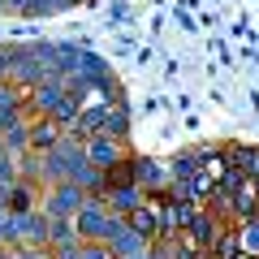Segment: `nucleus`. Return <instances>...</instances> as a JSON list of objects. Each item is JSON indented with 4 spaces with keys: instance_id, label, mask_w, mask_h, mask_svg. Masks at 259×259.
<instances>
[{
    "instance_id": "obj_7",
    "label": "nucleus",
    "mask_w": 259,
    "mask_h": 259,
    "mask_svg": "<svg viewBox=\"0 0 259 259\" xmlns=\"http://www.w3.org/2000/svg\"><path fill=\"white\" fill-rule=\"evenodd\" d=\"M61 134H65V130L56 125L52 117H35V121L26 125V147L35 151V156H44V151H52L56 143H61Z\"/></svg>"
},
{
    "instance_id": "obj_1",
    "label": "nucleus",
    "mask_w": 259,
    "mask_h": 259,
    "mask_svg": "<svg viewBox=\"0 0 259 259\" xmlns=\"http://www.w3.org/2000/svg\"><path fill=\"white\" fill-rule=\"evenodd\" d=\"M108 207L104 199H87L82 207L74 212V229H78V242H104V229H108Z\"/></svg>"
},
{
    "instance_id": "obj_14",
    "label": "nucleus",
    "mask_w": 259,
    "mask_h": 259,
    "mask_svg": "<svg viewBox=\"0 0 259 259\" xmlns=\"http://www.w3.org/2000/svg\"><path fill=\"white\" fill-rule=\"evenodd\" d=\"M78 259H112L108 242H78Z\"/></svg>"
},
{
    "instance_id": "obj_9",
    "label": "nucleus",
    "mask_w": 259,
    "mask_h": 259,
    "mask_svg": "<svg viewBox=\"0 0 259 259\" xmlns=\"http://www.w3.org/2000/svg\"><path fill=\"white\" fill-rule=\"evenodd\" d=\"M100 177H104V190H125V186H139L134 182V156H121V160H112L108 168H100Z\"/></svg>"
},
{
    "instance_id": "obj_19",
    "label": "nucleus",
    "mask_w": 259,
    "mask_h": 259,
    "mask_svg": "<svg viewBox=\"0 0 259 259\" xmlns=\"http://www.w3.org/2000/svg\"><path fill=\"white\" fill-rule=\"evenodd\" d=\"M255 221H259V216H255Z\"/></svg>"
},
{
    "instance_id": "obj_3",
    "label": "nucleus",
    "mask_w": 259,
    "mask_h": 259,
    "mask_svg": "<svg viewBox=\"0 0 259 259\" xmlns=\"http://www.w3.org/2000/svg\"><path fill=\"white\" fill-rule=\"evenodd\" d=\"M87 203V194L78 190L74 182H56V186H48V199H44V212L48 216H69L74 221V212Z\"/></svg>"
},
{
    "instance_id": "obj_18",
    "label": "nucleus",
    "mask_w": 259,
    "mask_h": 259,
    "mask_svg": "<svg viewBox=\"0 0 259 259\" xmlns=\"http://www.w3.org/2000/svg\"><path fill=\"white\" fill-rule=\"evenodd\" d=\"M0 9H5V0H0Z\"/></svg>"
},
{
    "instance_id": "obj_10",
    "label": "nucleus",
    "mask_w": 259,
    "mask_h": 259,
    "mask_svg": "<svg viewBox=\"0 0 259 259\" xmlns=\"http://www.w3.org/2000/svg\"><path fill=\"white\" fill-rule=\"evenodd\" d=\"M143 203V190L139 186H125V190H104V207H108L112 216H125L130 207Z\"/></svg>"
},
{
    "instance_id": "obj_16",
    "label": "nucleus",
    "mask_w": 259,
    "mask_h": 259,
    "mask_svg": "<svg viewBox=\"0 0 259 259\" xmlns=\"http://www.w3.org/2000/svg\"><path fill=\"white\" fill-rule=\"evenodd\" d=\"M5 65H9V48H0V78H5Z\"/></svg>"
},
{
    "instance_id": "obj_6",
    "label": "nucleus",
    "mask_w": 259,
    "mask_h": 259,
    "mask_svg": "<svg viewBox=\"0 0 259 259\" xmlns=\"http://www.w3.org/2000/svg\"><path fill=\"white\" fill-rule=\"evenodd\" d=\"M229 199V221H250V216H259V186L250 182V177H242V186L233 194H225Z\"/></svg>"
},
{
    "instance_id": "obj_15",
    "label": "nucleus",
    "mask_w": 259,
    "mask_h": 259,
    "mask_svg": "<svg viewBox=\"0 0 259 259\" xmlns=\"http://www.w3.org/2000/svg\"><path fill=\"white\" fill-rule=\"evenodd\" d=\"M125 18H130L125 5H112V9H108V22H125Z\"/></svg>"
},
{
    "instance_id": "obj_13",
    "label": "nucleus",
    "mask_w": 259,
    "mask_h": 259,
    "mask_svg": "<svg viewBox=\"0 0 259 259\" xmlns=\"http://www.w3.org/2000/svg\"><path fill=\"white\" fill-rule=\"evenodd\" d=\"M194 168H199V156H194V151H177V156L168 160V177H173V182H186Z\"/></svg>"
},
{
    "instance_id": "obj_17",
    "label": "nucleus",
    "mask_w": 259,
    "mask_h": 259,
    "mask_svg": "<svg viewBox=\"0 0 259 259\" xmlns=\"http://www.w3.org/2000/svg\"><path fill=\"white\" fill-rule=\"evenodd\" d=\"M233 259H250V255H242V250H238V255H233Z\"/></svg>"
},
{
    "instance_id": "obj_11",
    "label": "nucleus",
    "mask_w": 259,
    "mask_h": 259,
    "mask_svg": "<svg viewBox=\"0 0 259 259\" xmlns=\"http://www.w3.org/2000/svg\"><path fill=\"white\" fill-rule=\"evenodd\" d=\"M22 104H26V91H22L13 78H0V121H5V117H18Z\"/></svg>"
},
{
    "instance_id": "obj_2",
    "label": "nucleus",
    "mask_w": 259,
    "mask_h": 259,
    "mask_svg": "<svg viewBox=\"0 0 259 259\" xmlns=\"http://www.w3.org/2000/svg\"><path fill=\"white\" fill-rule=\"evenodd\" d=\"M121 221L139 233L143 242H156V238H160V194H147V199H143L139 207H130Z\"/></svg>"
},
{
    "instance_id": "obj_8",
    "label": "nucleus",
    "mask_w": 259,
    "mask_h": 259,
    "mask_svg": "<svg viewBox=\"0 0 259 259\" xmlns=\"http://www.w3.org/2000/svg\"><path fill=\"white\" fill-rule=\"evenodd\" d=\"M35 199H39V190L26 182V177H18V182L5 190V212L9 216H26V212H35Z\"/></svg>"
},
{
    "instance_id": "obj_4",
    "label": "nucleus",
    "mask_w": 259,
    "mask_h": 259,
    "mask_svg": "<svg viewBox=\"0 0 259 259\" xmlns=\"http://www.w3.org/2000/svg\"><path fill=\"white\" fill-rule=\"evenodd\" d=\"M134 182L147 194H164L173 177H168V164H160V160H151V156H134Z\"/></svg>"
},
{
    "instance_id": "obj_5",
    "label": "nucleus",
    "mask_w": 259,
    "mask_h": 259,
    "mask_svg": "<svg viewBox=\"0 0 259 259\" xmlns=\"http://www.w3.org/2000/svg\"><path fill=\"white\" fill-rule=\"evenodd\" d=\"M82 156L91 168H108L112 160L125 156V147H121V139H108V134H91V139H82Z\"/></svg>"
},
{
    "instance_id": "obj_12",
    "label": "nucleus",
    "mask_w": 259,
    "mask_h": 259,
    "mask_svg": "<svg viewBox=\"0 0 259 259\" xmlns=\"http://www.w3.org/2000/svg\"><path fill=\"white\" fill-rule=\"evenodd\" d=\"M233 242H238L242 255L259 259V221H255V216H250V221H238V225H233Z\"/></svg>"
}]
</instances>
